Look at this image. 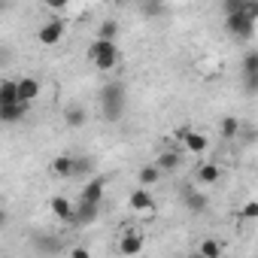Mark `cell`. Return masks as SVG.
I'll return each mask as SVG.
<instances>
[{
	"instance_id": "obj_1",
	"label": "cell",
	"mask_w": 258,
	"mask_h": 258,
	"mask_svg": "<svg viewBox=\"0 0 258 258\" xmlns=\"http://www.w3.org/2000/svg\"><path fill=\"white\" fill-rule=\"evenodd\" d=\"M100 109H103V118H109V121H115V118H121V112H124V100H127V91H124V85L121 82H106L103 88H100Z\"/></svg>"
},
{
	"instance_id": "obj_2",
	"label": "cell",
	"mask_w": 258,
	"mask_h": 258,
	"mask_svg": "<svg viewBox=\"0 0 258 258\" xmlns=\"http://www.w3.org/2000/svg\"><path fill=\"white\" fill-rule=\"evenodd\" d=\"M88 58L97 70H112L118 64V46L109 43V40H94L88 46Z\"/></svg>"
},
{
	"instance_id": "obj_3",
	"label": "cell",
	"mask_w": 258,
	"mask_h": 258,
	"mask_svg": "<svg viewBox=\"0 0 258 258\" xmlns=\"http://www.w3.org/2000/svg\"><path fill=\"white\" fill-rule=\"evenodd\" d=\"M225 31L231 34V37H237V40H249L252 34H255V22L249 19V16H225Z\"/></svg>"
},
{
	"instance_id": "obj_4",
	"label": "cell",
	"mask_w": 258,
	"mask_h": 258,
	"mask_svg": "<svg viewBox=\"0 0 258 258\" xmlns=\"http://www.w3.org/2000/svg\"><path fill=\"white\" fill-rule=\"evenodd\" d=\"M127 207H131L134 213H140V216H152L155 213V198H152L149 188H134L131 195H127Z\"/></svg>"
},
{
	"instance_id": "obj_5",
	"label": "cell",
	"mask_w": 258,
	"mask_h": 258,
	"mask_svg": "<svg viewBox=\"0 0 258 258\" xmlns=\"http://www.w3.org/2000/svg\"><path fill=\"white\" fill-rule=\"evenodd\" d=\"M37 40H40V46H46V49L58 46V43L64 40V22H58V19L46 22V25L37 31Z\"/></svg>"
},
{
	"instance_id": "obj_6",
	"label": "cell",
	"mask_w": 258,
	"mask_h": 258,
	"mask_svg": "<svg viewBox=\"0 0 258 258\" xmlns=\"http://www.w3.org/2000/svg\"><path fill=\"white\" fill-rule=\"evenodd\" d=\"M179 140H182V149L191 152V155H201V152H207V146H210L207 134L191 131V127H182V131H179Z\"/></svg>"
},
{
	"instance_id": "obj_7",
	"label": "cell",
	"mask_w": 258,
	"mask_h": 258,
	"mask_svg": "<svg viewBox=\"0 0 258 258\" xmlns=\"http://www.w3.org/2000/svg\"><path fill=\"white\" fill-rule=\"evenodd\" d=\"M143 246H146V237H143L140 231H124V234H121V240H118V252H121V255H127V258L140 255V252H143Z\"/></svg>"
},
{
	"instance_id": "obj_8",
	"label": "cell",
	"mask_w": 258,
	"mask_h": 258,
	"mask_svg": "<svg viewBox=\"0 0 258 258\" xmlns=\"http://www.w3.org/2000/svg\"><path fill=\"white\" fill-rule=\"evenodd\" d=\"M49 210H52V216H55V219H61V222H73V219H76V207H73L64 195L49 198Z\"/></svg>"
},
{
	"instance_id": "obj_9",
	"label": "cell",
	"mask_w": 258,
	"mask_h": 258,
	"mask_svg": "<svg viewBox=\"0 0 258 258\" xmlns=\"http://www.w3.org/2000/svg\"><path fill=\"white\" fill-rule=\"evenodd\" d=\"M182 204H185V210H188V213H195V216L207 213V207H210L207 195H201L198 188H182Z\"/></svg>"
},
{
	"instance_id": "obj_10",
	"label": "cell",
	"mask_w": 258,
	"mask_h": 258,
	"mask_svg": "<svg viewBox=\"0 0 258 258\" xmlns=\"http://www.w3.org/2000/svg\"><path fill=\"white\" fill-rule=\"evenodd\" d=\"M103 188H106V179H103V176H91V179L85 182V188H82V198H79V201H85V204H97V207H100Z\"/></svg>"
},
{
	"instance_id": "obj_11",
	"label": "cell",
	"mask_w": 258,
	"mask_h": 258,
	"mask_svg": "<svg viewBox=\"0 0 258 258\" xmlns=\"http://www.w3.org/2000/svg\"><path fill=\"white\" fill-rule=\"evenodd\" d=\"M49 170H52L55 176H61V179L73 176V173H76V155H58V158H52V161H49Z\"/></svg>"
},
{
	"instance_id": "obj_12",
	"label": "cell",
	"mask_w": 258,
	"mask_h": 258,
	"mask_svg": "<svg viewBox=\"0 0 258 258\" xmlns=\"http://www.w3.org/2000/svg\"><path fill=\"white\" fill-rule=\"evenodd\" d=\"M40 79L37 76H22L19 79V97H22V103H31V100H37L40 97Z\"/></svg>"
},
{
	"instance_id": "obj_13",
	"label": "cell",
	"mask_w": 258,
	"mask_h": 258,
	"mask_svg": "<svg viewBox=\"0 0 258 258\" xmlns=\"http://www.w3.org/2000/svg\"><path fill=\"white\" fill-rule=\"evenodd\" d=\"M16 103H22L19 79H4V82H0V106H16Z\"/></svg>"
},
{
	"instance_id": "obj_14",
	"label": "cell",
	"mask_w": 258,
	"mask_h": 258,
	"mask_svg": "<svg viewBox=\"0 0 258 258\" xmlns=\"http://www.w3.org/2000/svg\"><path fill=\"white\" fill-rule=\"evenodd\" d=\"M219 134H222V140L240 137V134H243V121H240L237 115H225V118L219 121Z\"/></svg>"
},
{
	"instance_id": "obj_15",
	"label": "cell",
	"mask_w": 258,
	"mask_h": 258,
	"mask_svg": "<svg viewBox=\"0 0 258 258\" xmlns=\"http://www.w3.org/2000/svg\"><path fill=\"white\" fill-rule=\"evenodd\" d=\"M195 176H198V182H204V185H216V182L222 179V170H219V164L207 161V164H201V167L195 170Z\"/></svg>"
},
{
	"instance_id": "obj_16",
	"label": "cell",
	"mask_w": 258,
	"mask_h": 258,
	"mask_svg": "<svg viewBox=\"0 0 258 258\" xmlns=\"http://www.w3.org/2000/svg\"><path fill=\"white\" fill-rule=\"evenodd\" d=\"M97 213H100L97 204H85V201H79V204H76V219H73V225H91V222L97 219Z\"/></svg>"
},
{
	"instance_id": "obj_17",
	"label": "cell",
	"mask_w": 258,
	"mask_h": 258,
	"mask_svg": "<svg viewBox=\"0 0 258 258\" xmlns=\"http://www.w3.org/2000/svg\"><path fill=\"white\" fill-rule=\"evenodd\" d=\"M158 179H161V170H158V164H143V167L137 170V182H140V188H152Z\"/></svg>"
},
{
	"instance_id": "obj_18",
	"label": "cell",
	"mask_w": 258,
	"mask_h": 258,
	"mask_svg": "<svg viewBox=\"0 0 258 258\" xmlns=\"http://www.w3.org/2000/svg\"><path fill=\"white\" fill-rule=\"evenodd\" d=\"M240 73H243V79H258V49H252V52L243 55Z\"/></svg>"
},
{
	"instance_id": "obj_19",
	"label": "cell",
	"mask_w": 258,
	"mask_h": 258,
	"mask_svg": "<svg viewBox=\"0 0 258 258\" xmlns=\"http://www.w3.org/2000/svg\"><path fill=\"white\" fill-rule=\"evenodd\" d=\"M28 109H31V103H16V106H0V121H22L25 115H28Z\"/></svg>"
},
{
	"instance_id": "obj_20",
	"label": "cell",
	"mask_w": 258,
	"mask_h": 258,
	"mask_svg": "<svg viewBox=\"0 0 258 258\" xmlns=\"http://www.w3.org/2000/svg\"><path fill=\"white\" fill-rule=\"evenodd\" d=\"M64 121H67V127H82L85 121H88V112H85V106H67V112H64Z\"/></svg>"
},
{
	"instance_id": "obj_21",
	"label": "cell",
	"mask_w": 258,
	"mask_h": 258,
	"mask_svg": "<svg viewBox=\"0 0 258 258\" xmlns=\"http://www.w3.org/2000/svg\"><path fill=\"white\" fill-rule=\"evenodd\" d=\"M155 164H158L161 173H164V170H176V167H179V149H167V152H161Z\"/></svg>"
},
{
	"instance_id": "obj_22",
	"label": "cell",
	"mask_w": 258,
	"mask_h": 258,
	"mask_svg": "<svg viewBox=\"0 0 258 258\" xmlns=\"http://www.w3.org/2000/svg\"><path fill=\"white\" fill-rule=\"evenodd\" d=\"M198 252H201L204 258H222V243H219L216 237H207V240H201Z\"/></svg>"
},
{
	"instance_id": "obj_23",
	"label": "cell",
	"mask_w": 258,
	"mask_h": 258,
	"mask_svg": "<svg viewBox=\"0 0 258 258\" xmlns=\"http://www.w3.org/2000/svg\"><path fill=\"white\" fill-rule=\"evenodd\" d=\"M118 31H121V28H118V22H112V19H106V22H103V25L97 28V37H94V40H109V43H115V37H118Z\"/></svg>"
},
{
	"instance_id": "obj_24",
	"label": "cell",
	"mask_w": 258,
	"mask_h": 258,
	"mask_svg": "<svg viewBox=\"0 0 258 258\" xmlns=\"http://www.w3.org/2000/svg\"><path fill=\"white\" fill-rule=\"evenodd\" d=\"M94 158L91 155H76V173L73 176H88V173H94Z\"/></svg>"
},
{
	"instance_id": "obj_25",
	"label": "cell",
	"mask_w": 258,
	"mask_h": 258,
	"mask_svg": "<svg viewBox=\"0 0 258 258\" xmlns=\"http://www.w3.org/2000/svg\"><path fill=\"white\" fill-rule=\"evenodd\" d=\"M240 219H246V222L258 219V201H249V204H243V207H240Z\"/></svg>"
},
{
	"instance_id": "obj_26",
	"label": "cell",
	"mask_w": 258,
	"mask_h": 258,
	"mask_svg": "<svg viewBox=\"0 0 258 258\" xmlns=\"http://www.w3.org/2000/svg\"><path fill=\"white\" fill-rule=\"evenodd\" d=\"M37 240H40V249H43V252H46V249H49V252H58V237H37Z\"/></svg>"
},
{
	"instance_id": "obj_27",
	"label": "cell",
	"mask_w": 258,
	"mask_h": 258,
	"mask_svg": "<svg viewBox=\"0 0 258 258\" xmlns=\"http://www.w3.org/2000/svg\"><path fill=\"white\" fill-rule=\"evenodd\" d=\"M70 258H91V252H88L85 246H73V249H70Z\"/></svg>"
},
{
	"instance_id": "obj_28",
	"label": "cell",
	"mask_w": 258,
	"mask_h": 258,
	"mask_svg": "<svg viewBox=\"0 0 258 258\" xmlns=\"http://www.w3.org/2000/svg\"><path fill=\"white\" fill-rule=\"evenodd\" d=\"M161 13H164V7H155V4L152 7H143V16H161Z\"/></svg>"
},
{
	"instance_id": "obj_29",
	"label": "cell",
	"mask_w": 258,
	"mask_h": 258,
	"mask_svg": "<svg viewBox=\"0 0 258 258\" xmlns=\"http://www.w3.org/2000/svg\"><path fill=\"white\" fill-rule=\"evenodd\" d=\"M188 258H204V255H201V252H198V255H188Z\"/></svg>"
}]
</instances>
